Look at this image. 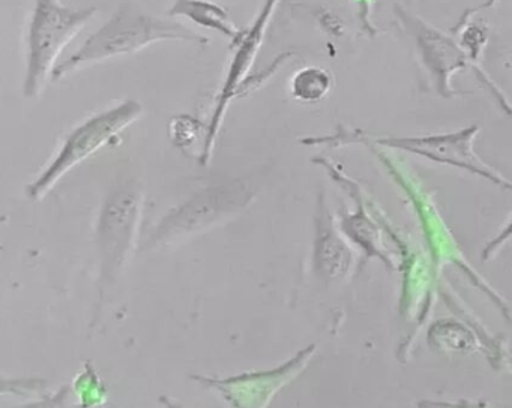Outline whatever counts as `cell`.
<instances>
[{
    "mask_svg": "<svg viewBox=\"0 0 512 408\" xmlns=\"http://www.w3.org/2000/svg\"><path fill=\"white\" fill-rule=\"evenodd\" d=\"M278 3H280V0H265L250 29L244 30L241 39L233 45L235 53H233L232 60H230L223 87H221L217 101H215L211 122L206 125L205 147H203V153L199 159L202 165H208L211 161L215 143H217L218 134H220L221 125H223L224 117H226L227 110H229L230 102L236 98V90L239 89L242 81L247 78L248 72L256 63Z\"/></svg>",
    "mask_w": 512,
    "mask_h": 408,
    "instance_id": "8992f818",
    "label": "cell"
},
{
    "mask_svg": "<svg viewBox=\"0 0 512 408\" xmlns=\"http://www.w3.org/2000/svg\"><path fill=\"white\" fill-rule=\"evenodd\" d=\"M356 2L359 3V5L362 6V12L361 15H364V23H368L367 21V12L370 11L371 6V0H356ZM368 30H370V24H368Z\"/></svg>",
    "mask_w": 512,
    "mask_h": 408,
    "instance_id": "7c38bea8",
    "label": "cell"
},
{
    "mask_svg": "<svg viewBox=\"0 0 512 408\" xmlns=\"http://www.w3.org/2000/svg\"><path fill=\"white\" fill-rule=\"evenodd\" d=\"M481 126L472 125L469 128L458 129L454 132L430 135H374L364 129L338 126L334 134L319 135V137L301 138L305 146L343 147L352 144L362 146L380 147V149L400 150L421 156L436 164L449 165L460 168L472 174L484 177L496 185L509 188V182L491 168L487 162L479 158L473 149L475 138L478 137Z\"/></svg>",
    "mask_w": 512,
    "mask_h": 408,
    "instance_id": "6da1fadb",
    "label": "cell"
},
{
    "mask_svg": "<svg viewBox=\"0 0 512 408\" xmlns=\"http://www.w3.org/2000/svg\"><path fill=\"white\" fill-rule=\"evenodd\" d=\"M97 14V8L71 9L58 0H37L29 27V59L26 98H37L53 74L56 60L68 42Z\"/></svg>",
    "mask_w": 512,
    "mask_h": 408,
    "instance_id": "3957f363",
    "label": "cell"
},
{
    "mask_svg": "<svg viewBox=\"0 0 512 408\" xmlns=\"http://www.w3.org/2000/svg\"><path fill=\"white\" fill-rule=\"evenodd\" d=\"M160 41H184L205 45L209 39L178 21L163 20L140 11L131 3H124L73 56L55 66L52 78L55 81L61 80L82 66L136 53Z\"/></svg>",
    "mask_w": 512,
    "mask_h": 408,
    "instance_id": "7a4b0ae2",
    "label": "cell"
},
{
    "mask_svg": "<svg viewBox=\"0 0 512 408\" xmlns=\"http://www.w3.org/2000/svg\"><path fill=\"white\" fill-rule=\"evenodd\" d=\"M142 113V104L134 99H128L77 126L68 135L55 161L29 186L28 192L31 198L37 200L43 197L71 168L109 144L119 132L124 131L134 120L139 119Z\"/></svg>",
    "mask_w": 512,
    "mask_h": 408,
    "instance_id": "277c9868",
    "label": "cell"
},
{
    "mask_svg": "<svg viewBox=\"0 0 512 408\" xmlns=\"http://www.w3.org/2000/svg\"><path fill=\"white\" fill-rule=\"evenodd\" d=\"M169 14L172 17L188 18L197 26L221 33L232 42V47L241 39L244 32L235 26L229 11L212 0H176Z\"/></svg>",
    "mask_w": 512,
    "mask_h": 408,
    "instance_id": "9c48e42d",
    "label": "cell"
},
{
    "mask_svg": "<svg viewBox=\"0 0 512 408\" xmlns=\"http://www.w3.org/2000/svg\"><path fill=\"white\" fill-rule=\"evenodd\" d=\"M170 137L179 149L191 152L194 144L199 140H202L203 147H205L206 126L194 117L182 114V116L175 117L170 123Z\"/></svg>",
    "mask_w": 512,
    "mask_h": 408,
    "instance_id": "8fae6325",
    "label": "cell"
},
{
    "mask_svg": "<svg viewBox=\"0 0 512 408\" xmlns=\"http://www.w3.org/2000/svg\"><path fill=\"white\" fill-rule=\"evenodd\" d=\"M334 75L320 66L299 69L290 78L289 92L295 101L302 104H317L331 93Z\"/></svg>",
    "mask_w": 512,
    "mask_h": 408,
    "instance_id": "30bf717a",
    "label": "cell"
},
{
    "mask_svg": "<svg viewBox=\"0 0 512 408\" xmlns=\"http://www.w3.org/2000/svg\"><path fill=\"white\" fill-rule=\"evenodd\" d=\"M251 200V191L242 183L206 189L194 195L188 203L167 216L158 230L157 237L173 236L199 230L236 210L244 209Z\"/></svg>",
    "mask_w": 512,
    "mask_h": 408,
    "instance_id": "52a82bcc",
    "label": "cell"
},
{
    "mask_svg": "<svg viewBox=\"0 0 512 408\" xmlns=\"http://www.w3.org/2000/svg\"><path fill=\"white\" fill-rule=\"evenodd\" d=\"M395 14L407 33L412 36L416 53L427 71L428 80L434 92L449 99L463 95V92L454 89L451 83L452 77L458 71L473 69L461 45L451 35L431 26L424 18L413 14L403 6H397Z\"/></svg>",
    "mask_w": 512,
    "mask_h": 408,
    "instance_id": "5b68a950",
    "label": "cell"
},
{
    "mask_svg": "<svg viewBox=\"0 0 512 408\" xmlns=\"http://www.w3.org/2000/svg\"><path fill=\"white\" fill-rule=\"evenodd\" d=\"M140 213V194L136 189H121L110 195L101 215L100 234L107 269L113 270L121 264Z\"/></svg>",
    "mask_w": 512,
    "mask_h": 408,
    "instance_id": "ba28073f",
    "label": "cell"
}]
</instances>
